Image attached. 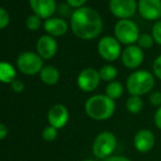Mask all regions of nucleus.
Instances as JSON below:
<instances>
[{
  "label": "nucleus",
  "mask_w": 161,
  "mask_h": 161,
  "mask_svg": "<svg viewBox=\"0 0 161 161\" xmlns=\"http://www.w3.org/2000/svg\"><path fill=\"white\" fill-rule=\"evenodd\" d=\"M72 32L82 40L97 37L103 29L101 15L94 9L88 7L78 8L71 13L70 19Z\"/></svg>",
  "instance_id": "nucleus-1"
},
{
  "label": "nucleus",
  "mask_w": 161,
  "mask_h": 161,
  "mask_svg": "<svg viewBox=\"0 0 161 161\" xmlns=\"http://www.w3.org/2000/svg\"><path fill=\"white\" fill-rule=\"evenodd\" d=\"M86 113L96 121H105L113 116L115 112V102L105 94L92 96L86 102Z\"/></svg>",
  "instance_id": "nucleus-2"
},
{
  "label": "nucleus",
  "mask_w": 161,
  "mask_h": 161,
  "mask_svg": "<svg viewBox=\"0 0 161 161\" xmlns=\"http://www.w3.org/2000/svg\"><path fill=\"white\" fill-rule=\"evenodd\" d=\"M155 78L151 72L147 70H137L129 75L126 81V87L130 96L142 97L153 90Z\"/></svg>",
  "instance_id": "nucleus-3"
},
{
  "label": "nucleus",
  "mask_w": 161,
  "mask_h": 161,
  "mask_svg": "<svg viewBox=\"0 0 161 161\" xmlns=\"http://www.w3.org/2000/svg\"><path fill=\"white\" fill-rule=\"evenodd\" d=\"M116 148V137L111 131H102L96 137L92 150L97 158L106 159L113 153Z\"/></svg>",
  "instance_id": "nucleus-4"
},
{
  "label": "nucleus",
  "mask_w": 161,
  "mask_h": 161,
  "mask_svg": "<svg viewBox=\"0 0 161 161\" xmlns=\"http://www.w3.org/2000/svg\"><path fill=\"white\" fill-rule=\"evenodd\" d=\"M115 38L126 45H134L139 37V29L131 20H119L114 28Z\"/></svg>",
  "instance_id": "nucleus-5"
},
{
  "label": "nucleus",
  "mask_w": 161,
  "mask_h": 161,
  "mask_svg": "<svg viewBox=\"0 0 161 161\" xmlns=\"http://www.w3.org/2000/svg\"><path fill=\"white\" fill-rule=\"evenodd\" d=\"M18 68L25 75H35L43 69V60L38 54L33 52H24L20 54L17 60Z\"/></svg>",
  "instance_id": "nucleus-6"
},
{
  "label": "nucleus",
  "mask_w": 161,
  "mask_h": 161,
  "mask_svg": "<svg viewBox=\"0 0 161 161\" xmlns=\"http://www.w3.org/2000/svg\"><path fill=\"white\" fill-rule=\"evenodd\" d=\"M121 45L119 42L113 36H105L101 38L97 44V52L103 59L108 62H114L119 56L121 53Z\"/></svg>",
  "instance_id": "nucleus-7"
},
{
  "label": "nucleus",
  "mask_w": 161,
  "mask_h": 161,
  "mask_svg": "<svg viewBox=\"0 0 161 161\" xmlns=\"http://www.w3.org/2000/svg\"><path fill=\"white\" fill-rule=\"evenodd\" d=\"M138 6L135 0H110V10L116 18L126 20L135 14Z\"/></svg>",
  "instance_id": "nucleus-8"
},
{
  "label": "nucleus",
  "mask_w": 161,
  "mask_h": 161,
  "mask_svg": "<svg viewBox=\"0 0 161 161\" xmlns=\"http://www.w3.org/2000/svg\"><path fill=\"white\" fill-rule=\"evenodd\" d=\"M100 74L93 68H87L79 74L77 83L78 87L85 92H91L96 90L100 83Z\"/></svg>",
  "instance_id": "nucleus-9"
},
{
  "label": "nucleus",
  "mask_w": 161,
  "mask_h": 161,
  "mask_svg": "<svg viewBox=\"0 0 161 161\" xmlns=\"http://www.w3.org/2000/svg\"><path fill=\"white\" fill-rule=\"evenodd\" d=\"M122 63L125 67L134 69L142 65L144 60V52L139 46L129 45L122 52Z\"/></svg>",
  "instance_id": "nucleus-10"
},
{
  "label": "nucleus",
  "mask_w": 161,
  "mask_h": 161,
  "mask_svg": "<svg viewBox=\"0 0 161 161\" xmlns=\"http://www.w3.org/2000/svg\"><path fill=\"white\" fill-rule=\"evenodd\" d=\"M47 119H48V123L51 124V126L55 127L56 129L63 128L68 122L69 112L67 108L63 104H55L49 108Z\"/></svg>",
  "instance_id": "nucleus-11"
},
{
  "label": "nucleus",
  "mask_w": 161,
  "mask_h": 161,
  "mask_svg": "<svg viewBox=\"0 0 161 161\" xmlns=\"http://www.w3.org/2000/svg\"><path fill=\"white\" fill-rule=\"evenodd\" d=\"M138 11L146 20H158L161 17V0H139Z\"/></svg>",
  "instance_id": "nucleus-12"
},
{
  "label": "nucleus",
  "mask_w": 161,
  "mask_h": 161,
  "mask_svg": "<svg viewBox=\"0 0 161 161\" xmlns=\"http://www.w3.org/2000/svg\"><path fill=\"white\" fill-rule=\"evenodd\" d=\"M156 142L155 135L149 129H140L134 137V146L139 153H148L153 148Z\"/></svg>",
  "instance_id": "nucleus-13"
},
{
  "label": "nucleus",
  "mask_w": 161,
  "mask_h": 161,
  "mask_svg": "<svg viewBox=\"0 0 161 161\" xmlns=\"http://www.w3.org/2000/svg\"><path fill=\"white\" fill-rule=\"evenodd\" d=\"M30 6L34 14L41 19H49L56 10L55 0H30Z\"/></svg>",
  "instance_id": "nucleus-14"
},
{
  "label": "nucleus",
  "mask_w": 161,
  "mask_h": 161,
  "mask_svg": "<svg viewBox=\"0 0 161 161\" xmlns=\"http://www.w3.org/2000/svg\"><path fill=\"white\" fill-rule=\"evenodd\" d=\"M36 48L38 55L43 59H51L57 52V43L53 36L43 35L38 38Z\"/></svg>",
  "instance_id": "nucleus-15"
},
{
  "label": "nucleus",
  "mask_w": 161,
  "mask_h": 161,
  "mask_svg": "<svg viewBox=\"0 0 161 161\" xmlns=\"http://www.w3.org/2000/svg\"><path fill=\"white\" fill-rule=\"evenodd\" d=\"M44 29L51 36H63L68 30V24L60 18H49L45 21Z\"/></svg>",
  "instance_id": "nucleus-16"
},
{
  "label": "nucleus",
  "mask_w": 161,
  "mask_h": 161,
  "mask_svg": "<svg viewBox=\"0 0 161 161\" xmlns=\"http://www.w3.org/2000/svg\"><path fill=\"white\" fill-rule=\"evenodd\" d=\"M40 77L41 80L44 83L53 86L56 85L59 80V71L54 66H46V67H43V69L41 70Z\"/></svg>",
  "instance_id": "nucleus-17"
},
{
  "label": "nucleus",
  "mask_w": 161,
  "mask_h": 161,
  "mask_svg": "<svg viewBox=\"0 0 161 161\" xmlns=\"http://www.w3.org/2000/svg\"><path fill=\"white\" fill-rule=\"evenodd\" d=\"M14 79V67L7 62H0V81L3 83H11Z\"/></svg>",
  "instance_id": "nucleus-18"
},
{
  "label": "nucleus",
  "mask_w": 161,
  "mask_h": 161,
  "mask_svg": "<svg viewBox=\"0 0 161 161\" xmlns=\"http://www.w3.org/2000/svg\"><path fill=\"white\" fill-rule=\"evenodd\" d=\"M124 92V87L121 82L119 81H112L106 86L105 89V96H108L110 99L112 100H117L123 96Z\"/></svg>",
  "instance_id": "nucleus-19"
},
{
  "label": "nucleus",
  "mask_w": 161,
  "mask_h": 161,
  "mask_svg": "<svg viewBox=\"0 0 161 161\" xmlns=\"http://www.w3.org/2000/svg\"><path fill=\"white\" fill-rule=\"evenodd\" d=\"M144 102L140 97L137 96H130L126 101V108L131 114H138L142 110Z\"/></svg>",
  "instance_id": "nucleus-20"
},
{
  "label": "nucleus",
  "mask_w": 161,
  "mask_h": 161,
  "mask_svg": "<svg viewBox=\"0 0 161 161\" xmlns=\"http://www.w3.org/2000/svg\"><path fill=\"white\" fill-rule=\"evenodd\" d=\"M100 74V78L101 80L104 81H111L112 82L117 76V70L114 66L112 65H105L100 69L99 71Z\"/></svg>",
  "instance_id": "nucleus-21"
},
{
  "label": "nucleus",
  "mask_w": 161,
  "mask_h": 161,
  "mask_svg": "<svg viewBox=\"0 0 161 161\" xmlns=\"http://www.w3.org/2000/svg\"><path fill=\"white\" fill-rule=\"evenodd\" d=\"M153 42H155V41H153V35L144 33V34H140L139 35L138 41H137V44L142 49H148L153 45Z\"/></svg>",
  "instance_id": "nucleus-22"
},
{
  "label": "nucleus",
  "mask_w": 161,
  "mask_h": 161,
  "mask_svg": "<svg viewBox=\"0 0 161 161\" xmlns=\"http://www.w3.org/2000/svg\"><path fill=\"white\" fill-rule=\"evenodd\" d=\"M25 24H26V28H28L29 30L35 31V30H37V29L41 26V24H42V19L36 14L29 15L28 19H26V21H25Z\"/></svg>",
  "instance_id": "nucleus-23"
},
{
  "label": "nucleus",
  "mask_w": 161,
  "mask_h": 161,
  "mask_svg": "<svg viewBox=\"0 0 161 161\" xmlns=\"http://www.w3.org/2000/svg\"><path fill=\"white\" fill-rule=\"evenodd\" d=\"M57 137V129L53 126H48L43 130V138L46 142H53Z\"/></svg>",
  "instance_id": "nucleus-24"
},
{
  "label": "nucleus",
  "mask_w": 161,
  "mask_h": 161,
  "mask_svg": "<svg viewBox=\"0 0 161 161\" xmlns=\"http://www.w3.org/2000/svg\"><path fill=\"white\" fill-rule=\"evenodd\" d=\"M153 38L157 44L161 45V21H158L153 26Z\"/></svg>",
  "instance_id": "nucleus-25"
},
{
  "label": "nucleus",
  "mask_w": 161,
  "mask_h": 161,
  "mask_svg": "<svg viewBox=\"0 0 161 161\" xmlns=\"http://www.w3.org/2000/svg\"><path fill=\"white\" fill-rule=\"evenodd\" d=\"M9 22H10L9 13L7 12L2 7H0V30L4 29L6 26H8Z\"/></svg>",
  "instance_id": "nucleus-26"
},
{
  "label": "nucleus",
  "mask_w": 161,
  "mask_h": 161,
  "mask_svg": "<svg viewBox=\"0 0 161 161\" xmlns=\"http://www.w3.org/2000/svg\"><path fill=\"white\" fill-rule=\"evenodd\" d=\"M149 102L153 104V106H161V92L159 91H153L149 96Z\"/></svg>",
  "instance_id": "nucleus-27"
},
{
  "label": "nucleus",
  "mask_w": 161,
  "mask_h": 161,
  "mask_svg": "<svg viewBox=\"0 0 161 161\" xmlns=\"http://www.w3.org/2000/svg\"><path fill=\"white\" fill-rule=\"evenodd\" d=\"M153 68V74L156 75L157 78H159L161 80V55L159 56V57L156 58Z\"/></svg>",
  "instance_id": "nucleus-28"
},
{
  "label": "nucleus",
  "mask_w": 161,
  "mask_h": 161,
  "mask_svg": "<svg viewBox=\"0 0 161 161\" xmlns=\"http://www.w3.org/2000/svg\"><path fill=\"white\" fill-rule=\"evenodd\" d=\"M11 87H12L13 91L15 92H22L24 89V83L22 82L21 80H19V79L15 78L14 80L11 82Z\"/></svg>",
  "instance_id": "nucleus-29"
},
{
  "label": "nucleus",
  "mask_w": 161,
  "mask_h": 161,
  "mask_svg": "<svg viewBox=\"0 0 161 161\" xmlns=\"http://www.w3.org/2000/svg\"><path fill=\"white\" fill-rule=\"evenodd\" d=\"M87 2V0H67V4L72 8H81Z\"/></svg>",
  "instance_id": "nucleus-30"
},
{
  "label": "nucleus",
  "mask_w": 161,
  "mask_h": 161,
  "mask_svg": "<svg viewBox=\"0 0 161 161\" xmlns=\"http://www.w3.org/2000/svg\"><path fill=\"white\" fill-rule=\"evenodd\" d=\"M155 124L157 126V128H159L161 130V106L157 108L155 113Z\"/></svg>",
  "instance_id": "nucleus-31"
},
{
  "label": "nucleus",
  "mask_w": 161,
  "mask_h": 161,
  "mask_svg": "<svg viewBox=\"0 0 161 161\" xmlns=\"http://www.w3.org/2000/svg\"><path fill=\"white\" fill-rule=\"evenodd\" d=\"M103 161H130V160L126 157H122V156H114V157L106 158V159H104Z\"/></svg>",
  "instance_id": "nucleus-32"
},
{
  "label": "nucleus",
  "mask_w": 161,
  "mask_h": 161,
  "mask_svg": "<svg viewBox=\"0 0 161 161\" xmlns=\"http://www.w3.org/2000/svg\"><path fill=\"white\" fill-rule=\"evenodd\" d=\"M7 135H8V128L6 127V125L0 123V140L6 138Z\"/></svg>",
  "instance_id": "nucleus-33"
},
{
  "label": "nucleus",
  "mask_w": 161,
  "mask_h": 161,
  "mask_svg": "<svg viewBox=\"0 0 161 161\" xmlns=\"http://www.w3.org/2000/svg\"><path fill=\"white\" fill-rule=\"evenodd\" d=\"M82 161H96V160H91V159H86V160H82Z\"/></svg>",
  "instance_id": "nucleus-34"
}]
</instances>
